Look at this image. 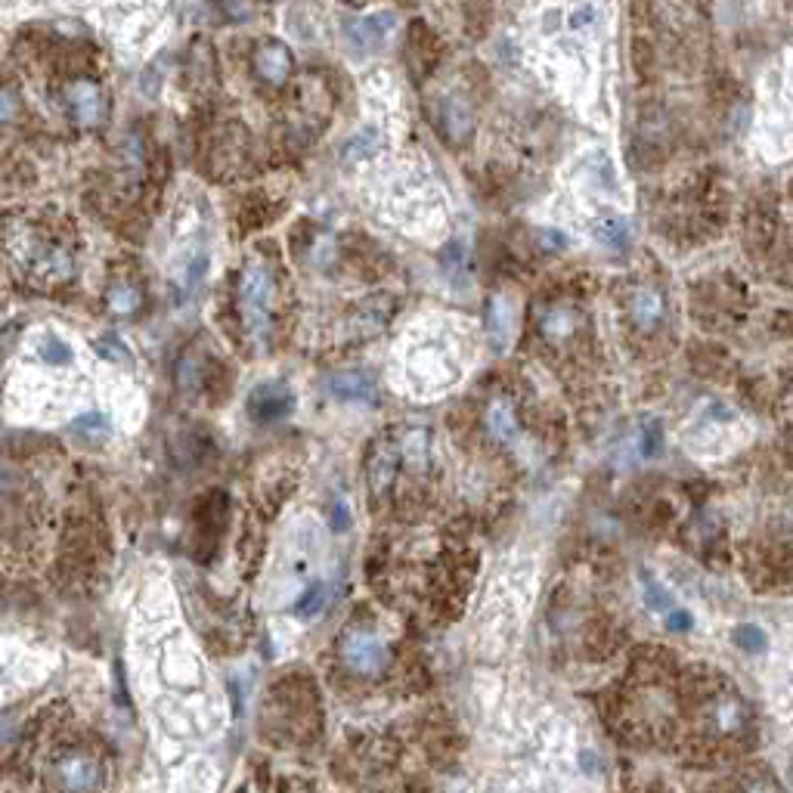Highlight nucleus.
<instances>
[{
  "instance_id": "7ed1b4c3",
  "label": "nucleus",
  "mask_w": 793,
  "mask_h": 793,
  "mask_svg": "<svg viewBox=\"0 0 793 793\" xmlns=\"http://www.w3.org/2000/svg\"><path fill=\"white\" fill-rule=\"evenodd\" d=\"M295 406H298V397L285 382H261L248 394V403H245L248 416L258 425H276L282 419H289Z\"/></svg>"
},
{
  "instance_id": "f257e3e1",
  "label": "nucleus",
  "mask_w": 793,
  "mask_h": 793,
  "mask_svg": "<svg viewBox=\"0 0 793 793\" xmlns=\"http://www.w3.org/2000/svg\"><path fill=\"white\" fill-rule=\"evenodd\" d=\"M273 295H276V285H273L270 270L264 264H248L239 279V307H242V320L248 326V335H255L258 341L270 335Z\"/></svg>"
},
{
  "instance_id": "f3484780",
  "label": "nucleus",
  "mask_w": 793,
  "mask_h": 793,
  "mask_svg": "<svg viewBox=\"0 0 793 793\" xmlns=\"http://www.w3.org/2000/svg\"><path fill=\"white\" fill-rule=\"evenodd\" d=\"M577 329V320H574V313H570V307H549L546 316H543V335L555 338V341H564L570 338Z\"/></svg>"
},
{
  "instance_id": "9b49d317",
  "label": "nucleus",
  "mask_w": 793,
  "mask_h": 793,
  "mask_svg": "<svg viewBox=\"0 0 793 793\" xmlns=\"http://www.w3.org/2000/svg\"><path fill=\"white\" fill-rule=\"evenodd\" d=\"M400 443H385V447H378L372 453V462H369V490L375 493H388L391 484L397 481V462H400Z\"/></svg>"
},
{
  "instance_id": "cd10ccee",
  "label": "nucleus",
  "mask_w": 793,
  "mask_h": 793,
  "mask_svg": "<svg viewBox=\"0 0 793 793\" xmlns=\"http://www.w3.org/2000/svg\"><path fill=\"white\" fill-rule=\"evenodd\" d=\"M666 629L670 632H688L694 629V617L682 608H673V611H666Z\"/></svg>"
},
{
  "instance_id": "6e6552de",
  "label": "nucleus",
  "mask_w": 793,
  "mask_h": 793,
  "mask_svg": "<svg viewBox=\"0 0 793 793\" xmlns=\"http://www.w3.org/2000/svg\"><path fill=\"white\" fill-rule=\"evenodd\" d=\"M394 310H397L394 295H375V298H369L366 304L357 307L354 320H351V329H357L360 338H369V335L382 332V329L388 326V320L394 316Z\"/></svg>"
},
{
  "instance_id": "393cba45",
  "label": "nucleus",
  "mask_w": 793,
  "mask_h": 793,
  "mask_svg": "<svg viewBox=\"0 0 793 793\" xmlns=\"http://www.w3.org/2000/svg\"><path fill=\"white\" fill-rule=\"evenodd\" d=\"M639 456L642 459H651V456H657L660 453V447H663V431H660V425L657 422H645L642 425V431H639Z\"/></svg>"
},
{
  "instance_id": "bb28decb",
  "label": "nucleus",
  "mask_w": 793,
  "mask_h": 793,
  "mask_svg": "<svg viewBox=\"0 0 793 793\" xmlns=\"http://www.w3.org/2000/svg\"><path fill=\"white\" fill-rule=\"evenodd\" d=\"M372 143H375V134H372V131H363V134H357L351 143H344V162H357V158L369 155Z\"/></svg>"
},
{
  "instance_id": "6ab92c4d",
  "label": "nucleus",
  "mask_w": 793,
  "mask_h": 793,
  "mask_svg": "<svg viewBox=\"0 0 793 793\" xmlns=\"http://www.w3.org/2000/svg\"><path fill=\"white\" fill-rule=\"evenodd\" d=\"M710 722H713V728L719 735L735 732V728H741V722H744L741 704L738 701H716V707L710 713Z\"/></svg>"
},
{
  "instance_id": "39448f33",
  "label": "nucleus",
  "mask_w": 793,
  "mask_h": 793,
  "mask_svg": "<svg viewBox=\"0 0 793 793\" xmlns=\"http://www.w3.org/2000/svg\"><path fill=\"white\" fill-rule=\"evenodd\" d=\"M251 62H255V75L264 84H270V87H282L285 81L292 78V69H295L292 53L285 50V44H279V41L261 44L255 50V59H251Z\"/></svg>"
},
{
  "instance_id": "20e7f679",
  "label": "nucleus",
  "mask_w": 793,
  "mask_h": 793,
  "mask_svg": "<svg viewBox=\"0 0 793 793\" xmlns=\"http://www.w3.org/2000/svg\"><path fill=\"white\" fill-rule=\"evenodd\" d=\"M62 106H66L69 118L75 124H81V128H97V124L103 121V90L87 81V78H78L66 87V93H62Z\"/></svg>"
},
{
  "instance_id": "4be33fe9",
  "label": "nucleus",
  "mask_w": 793,
  "mask_h": 793,
  "mask_svg": "<svg viewBox=\"0 0 793 793\" xmlns=\"http://www.w3.org/2000/svg\"><path fill=\"white\" fill-rule=\"evenodd\" d=\"M388 22L391 16H375V19H366L354 28V35L360 41V47H375L378 41H382V35L388 31Z\"/></svg>"
},
{
  "instance_id": "b1692460",
  "label": "nucleus",
  "mask_w": 793,
  "mask_h": 793,
  "mask_svg": "<svg viewBox=\"0 0 793 793\" xmlns=\"http://www.w3.org/2000/svg\"><path fill=\"white\" fill-rule=\"evenodd\" d=\"M735 642L744 648V651H750V654H756V651H763L766 645H769V639H766V632L759 629L756 623H744V626H738L735 629Z\"/></svg>"
},
{
  "instance_id": "4468645a",
  "label": "nucleus",
  "mask_w": 793,
  "mask_h": 793,
  "mask_svg": "<svg viewBox=\"0 0 793 793\" xmlns=\"http://www.w3.org/2000/svg\"><path fill=\"white\" fill-rule=\"evenodd\" d=\"M512 320H515L512 304L505 301V295H493L487 304V329H490V338L499 351H505L512 341Z\"/></svg>"
},
{
  "instance_id": "ddd939ff",
  "label": "nucleus",
  "mask_w": 793,
  "mask_h": 793,
  "mask_svg": "<svg viewBox=\"0 0 793 793\" xmlns=\"http://www.w3.org/2000/svg\"><path fill=\"white\" fill-rule=\"evenodd\" d=\"M629 316L639 329L651 332L663 320V295L657 289H639L629 301Z\"/></svg>"
},
{
  "instance_id": "f8f14e48",
  "label": "nucleus",
  "mask_w": 793,
  "mask_h": 793,
  "mask_svg": "<svg viewBox=\"0 0 793 793\" xmlns=\"http://www.w3.org/2000/svg\"><path fill=\"white\" fill-rule=\"evenodd\" d=\"M484 422H487V431H490V437L496 443H502V447L515 443V437H518V416H515V406L509 400H502V397L493 400L487 406Z\"/></svg>"
},
{
  "instance_id": "2eb2a0df",
  "label": "nucleus",
  "mask_w": 793,
  "mask_h": 793,
  "mask_svg": "<svg viewBox=\"0 0 793 793\" xmlns=\"http://www.w3.org/2000/svg\"><path fill=\"white\" fill-rule=\"evenodd\" d=\"M639 586H642V598H645V605L651 611H673L676 608V598L670 595V589H666L651 570H639Z\"/></svg>"
},
{
  "instance_id": "423d86ee",
  "label": "nucleus",
  "mask_w": 793,
  "mask_h": 793,
  "mask_svg": "<svg viewBox=\"0 0 793 793\" xmlns=\"http://www.w3.org/2000/svg\"><path fill=\"white\" fill-rule=\"evenodd\" d=\"M437 128H440L443 140H450L453 146H465L474 134L471 109L459 97H443L437 103Z\"/></svg>"
},
{
  "instance_id": "aec40b11",
  "label": "nucleus",
  "mask_w": 793,
  "mask_h": 793,
  "mask_svg": "<svg viewBox=\"0 0 793 793\" xmlns=\"http://www.w3.org/2000/svg\"><path fill=\"white\" fill-rule=\"evenodd\" d=\"M323 605H326V586H310V589H304L301 595H298V601L292 605V614L298 617V620H313L316 614L323 611Z\"/></svg>"
},
{
  "instance_id": "0eeeda50",
  "label": "nucleus",
  "mask_w": 793,
  "mask_h": 793,
  "mask_svg": "<svg viewBox=\"0 0 793 793\" xmlns=\"http://www.w3.org/2000/svg\"><path fill=\"white\" fill-rule=\"evenodd\" d=\"M75 270V261L66 248L59 245H41L35 251V258H31V276L41 279V282H66Z\"/></svg>"
},
{
  "instance_id": "c85d7f7f",
  "label": "nucleus",
  "mask_w": 793,
  "mask_h": 793,
  "mask_svg": "<svg viewBox=\"0 0 793 793\" xmlns=\"http://www.w3.org/2000/svg\"><path fill=\"white\" fill-rule=\"evenodd\" d=\"M351 527V509H347V502L344 499H335L332 502V530H347Z\"/></svg>"
},
{
  "instance_id": "dca6fc26",
  "label": "nucleus",
  "mask_w": 793,
  "mask_h": 793,
  "mask_svg": "<svg viewBox=\"0 0 793 793\" xmlns=\"http://www.w3.org/2000/svg\"><path fill=\"white\" fill-rule=\"evenodd\" d=\"M143 304V295L134 282H115L109 289V307L118 313V316H134Z\"/></svg>"
},
{
  "instance_id": "9d476101",
  "label": "nucleus",
  "mask_w": 793,
  "mask_h": 793,
  "mask_svg": "<svg viewBox=\"0 0 793 793\" xmlns=\"http://www.w3.org/2000/svg\"><path fill=\"white\" fill-rule=\"evenodd\" d=\"M326 391L344 403H372L375 400V382L366 372H335L326 382Z\"/></svg>"
},
{
  "instance_id": "412c9836",
  "label": "nucleus",
  "mask_w": 793,
  "mask_h": 793,
  "mask_svg": "<svg viewBox=\"0 0 793 793\" xmlns=\"http://www.w3.org/2000/svg\"><path fill=\"white\" fill-rule=\"evenodd\" d=\"M41 360L44 363H50V366H69L72 360H75V351L72 347L62 341V338H56V335H44V341H41Z\"/></svg>"
},
{
  "instance_id": "f03ea898",
  "label": "nucleus",
  "mask_w": 793,
  "mask_h": 793,
  "mask_svg": "<svg viewBox=\"0 0 793 793\" xmlns=\"http://www.w3.org/2000/svg\"><path fill=\"white\" fill-rule=\"evenodd\" d=\"M341 657L347 663V670H354L360 676H378L388 670V648L385 642L372 636L366 629H351L341 642Z\"/></svg>"
},
{
  "instance_id": "1a4fd4ad",
  "label": "nucleus",
  "mask_w": 793,
  "mask_h": 793,
  "mask_svg": "<svg viewBox=\"0 0 793 793\" xmlns=\"http://www.w3.org/2000/svg\"><path fill=\"white\" fill-rule=\"evenodd\" d=\"M56 784L69 790H90L103 784V772L97 763H90L87 756H66L56 766Z\"/></svg>"
},
{
  "instance_id": "5701e85b",
  "label": "nucleus",
  "mask_w": 793,
  "mask_h": 793,
  "mask_svg": "<svg viewBox=\"0 0 793 793\" xmlns=\"http://www.w3.org/2000/svg\"><path fill=\"white\" fill-rule=\"evenodd\" d=\"M97 351L100 357L112 360V363H131V351H128V344H124L115 332H106L97 338Z\"/></svg>"
},
{
  "instance_id": "a211bd4d",
  "label": "nucleus",
  "mask_w": 793,
  "mask_h": 793,
  "mask_svg": "<svg viewBox=\"0 0 793 793\" xmlns=\"http://www.w3.org/2000/svg\"><path fill=\"white\" fill-rule=\"evenodd\" d=\"M595 239L598 242H605L608 248H626L629 245V224L623 217H605V220H598V224L592 227Z\"/></svg>"
},
{
  "instance_id": "a878e982",
  "label": "nucleus",
  "mask_w": 793,
  "mask_h": 793,
  "mask_svg": "<svg viewBox=\"0 0 793 793\" xmlns=\"http://www.w3.org/2000/svg\"><path fill=\"white\" fill-rule=\"evenodd\" d=\"M75 434H87V437H106L109 434V422L103 412H84V416L75 419L72 425Z\"/></svg>"
}]
</instances>
